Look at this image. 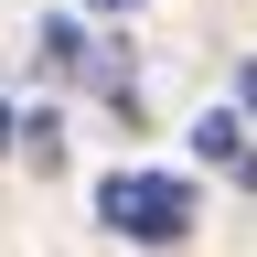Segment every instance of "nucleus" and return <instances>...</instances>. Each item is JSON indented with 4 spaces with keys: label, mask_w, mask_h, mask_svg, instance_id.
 <instances>
[{
    "label": "nucleus",
    "mask_w": 257,
    "mask_h": 257,
    "mask_svg": "<svg viewBox=\"0 0 257 257\" xmlns=\"http://www.w3.org/2000/svg\"><path fill=\"white\" fill-rule=\"evenodd\" d=\"M0 150H11V107H0Z\"/></svg>",
    "instance_id": "6"
},
{
    "label": "nucleus",
    "mask_w": 257,
    "mask_h": 257,
    "mask_svg": "<svg viewBox=\"0 0 257 257\" xmlns=\"http://www.w3.org/2000/svg\"><path fill=\"white\" fill-rule=\"evenodd\" d=\"M86 11H140V0H86Z\"/></svg>",
    "instance_id": "4"
},
{
    "label": "nucleus",
    "mask_w": 257,
    "mask_h": 257,
    "mask_svg": "<svg viewBox=\"0 0 257 257\" xmlns=\"http://www.w3.org/2000/svg\"><path fill=\"white\" fill-rule=\"evenodd\" d=\"M236 172H246V193H257V150H246V161H236Z\"/></svg>",
    "instance_id": "5"
},
{
    "label": "nucleus",
    "mask_w": 257,
    "mask_h": 257,
    "mask_svg": "<svg viewBox=\"0 0 257 257\" xmlns=\"http://www.w3.org/2000/svg\"><path fill=\"white\" fill-rule=\"evenodd\" d=\"M96 225L128 246H182L193 236V182L182 172H107L96 182Z\"/></svg>",
    "instance_id": "1"
},
{
    "label": "nucleus",
    "mask_w": 257,
    "mask_h": 257,
    "mask_svg": "<svg viewBox=\"0 0 257 257\" xmlns=\"http://www.w3.org/2000/svg\"><path fill=\"white\" fill-rule=\"evenodd\" d=\"M193 150H204V161H225V172H236V161H246V128H236V107H214L204 128H193Z\"/></svg>",
    "instance_id": "2"
},
{
    "label": "nucleus",
    "mask_w": 257,
    "mask_h": 257,
    "mask_svg": "<svg viewBox=\"0 0 257 257\" xmlns=\"http://www.w3.org/2000/svg\"><path fill=\"white\" fill-rule=\"evenodd\" d=\"M236 96H246V107H257V64H246V75H236Z\"/></svg>",
    "instance_id": "3"
}]
</instances>
